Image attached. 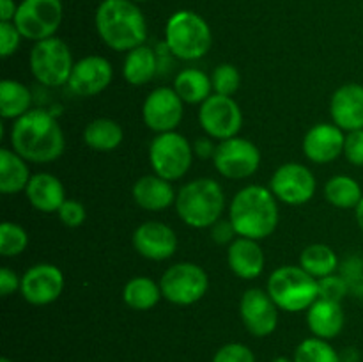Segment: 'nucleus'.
<instances>
[{
    "instance_id": "nucleus-1",
    "label": "nucleus",
    "mask_w": 363,
    "mask_h": 362,
    "mask_svg": "<svg viewBox=\"0 0 363 362\" xmlns=\"http://www.w3.org/2000/svg\"><path fill=\"white\" fill-rule=\"evenodd\" d=\"M11 148L32 163H50L60 158L66 148L60 124L50 112L28 110L11 126Z\"/></svg>"
},
{
    "instance_id": "nucleus-2",
    "label": "nucleus",
    "mask_w": 363,
    "mask_h": 362,
    "mask_svg": "<svg viewBox=\"0 0 363 362\" xmlns=\"http://www.w3.org/2000/svg\"><path fill=\"white\" fill-rule=\"evenodd\" d=\"M94 23L101 41L116 52H130L147 39L144 13L131 0H103Z\"/></svg>"
},
{
    "instance_id": "nucleus-3",
    "label": "nucleus",
    "mask_w": 363,
    "mask_h": 362,
    "mask_svg": "<svg viewBox=\"0 0 363 362\" xmlns=\"http://www.w3.org/2000/svg\"><path fill=\"white\" fill-rule=\"evenodd\" d=\"M279 204L269 188L248 185L233 197L229 206V220L238 236L264 240L279 226Z\"/></svg>"
},
{
    "instance_id": "nucleus-4",
    "label": "nucleus",
    "mask_w": 363,
    "mask_h": 362,
    "mask_svg": "<svg viewBox=\"0 0 363 362\" xmlns=\"http://www.w3.org/2000/svg\"><path fill=\"white\" fill-rule=\"evenodd\" d=\"M225 209V194L218 181L199 177L179 190L176 197V212L186 226L206 229L216 224Z\"/></svg>"
},
{
    "instance_id": "nucleus-5",
    "label": "nucleus",
    "mask_w": 363,
    "mask_h": 362,
    "mask_svg": "<svg viewBox=\"0 0 363 362\" xmlns=\"http://www.w3.org/2000/svg\"><path fill=\"white\" fill-rule=\"evenodd\" d=\"M213 34L208 21L194 11H176L167 20L165 46L181 60L202 59L211 50Z\"/></svg>"
},
{
    "instance_id": "nucleus-6",
    "label": "nucleus",
    "mask_w": 363,
    "mask_h": 362,
    "mask_svg": "<svg viewBox=\"0 0 363 362\" xmlns=\"http://www.w3.org/2000/svg\"><path fill=\"white\" fill-rule=\"evenodd\" d=\"M268 293L277 307L282 311H307L319 298V283L301 266L286 265L272 272L268 280Z\"/></svg>"
},
{
    "instance_id": "nucleus-7",
    "label": "nucleus",
    "mask_w": 363,
    "mask_h": 362,
    "mask_svg": "<svg viewBox=\"0 0 363 362\" xmlns=\"http://www.w3.org/2000/svg\"><path fill=\"white\" fill-rule=\"evenodd\" d=\"M28 64L35 80L46 87H60L67 84L74 67L69 46L55 35L32 46Z\"/></svg>"
},
{
    "instance_id": "nucleus-8",
    "label": "nucleus",
    "mask_w": 363,
    "mask_h": 362,
    "mask_svg": "<svg viewBox=\"0 0 363 362\" xmlns=\"http://www.w3.org/2000/svg\"><path fill=\"white\" fill-rule=\"evenodd\" d=\"M194 149L177 131L158 133L149 146V163L156 176L167 181L181 180L190 170Z\"/></svg>"
},
{
    "instance_id": "nucleus-9",
    "label": "nucleus",
    "mask_w": 363,
    "mask_h": 362,
    "mask_svg": "<svg viewBox=\"0 0 363 362\" xmlns=\"http://www.w3.org/2000/svg\"><path fill=\"white\" fill-rule=\"evenodd\" d=\"M162 295L174 305H191L201 300L209 287L208 273L195 263H176L160 279Z\"/></svg>"
},
{
    "instance_id": "nucleus-10",
    "label": "nucleus",
    "mask_w": 363,
    "mask_h": 362,
    "mask_svg": "<svg viewBox=\"0 0 363 362\" xmlns=\"http://www.w3.org/2000/svg\"><path fill=\"white\" fill-rule=\"evenodd\" d=\"M62 16L60 0H21L13 21L23 39L38 43L55 35L62 23Z\"/></svg>"
},
{
    "instance_id": "nucleus-11",
    "label": "nucleus",
    "mask_w": 363,
    "mask_h": 362,
    "mask_svg": "<svg viewBox=\"0 0 363 362\" xmlns=\"http://www.w3.org/2000/svg\"><path fill=\"white\" fill-rule=\"evenodd\" d=\"M213 163L227 180H247L257 172L261 165V151L248 138L233 137L216 146Z\"/></svg>"
},
{
    "instance_id": "nucleus-12",
    "label": "nucleus",
    "mask_w": 363,
    "mask_h": 362,
    "mask_svg": "<svg viewBox=\"0 0 363 362\" xmlns=\"http://www.w3.org/2000/svg\"><path fill=\"white\" fill-rule=\"evenodd\" d=\"M199 123L202 130L216 141L238 137L243 126V112L233 96L211 94L199 109Z\"/></svg>"
},
{
    "instance_id": "nucleus-13",
    "label": "nucleus",
    "mask_w": 363,
    "mask_h": 362,
    "mask_svg": "<svg viewBox=\"0 0 363 362\" xmlns=\"http://www.w3.org/2000/svg\"><path fill=\"white\" fill-rule=\"evenodd\" d=\"M315 176L308 167L289 162L273 172L269 190L279 201L291 206H300L311 201L315 194Z\"/></svg>"
},
{
    "instance_id": "nucleus-14",
    "label": "nucleus",
    "mask_w": 363,
    "mask_h": 362,
    "mask_svg": "<svg viewBox=\"0 0 363 362\" xmlns=\"http://www.w3.org/2000/svg\"><path fill=\"white\" fill-rule=\"evenodd\" d=\"M183 103L174 87H156L149 92L142 105V119L145 126L156 133L176 131L184 116Z\"/></svg>"
},
{
    "instance_id": "nucleus-15",
    "label": "nucleus",
    "mask_w": 363,
    "mask_h": 362,
    "mask_svg": "<svg viewBox=\"0 0 363 362\" xmlns=\"http://www.w3.org/2000/svg\"><path fill=\"white\" fill-rule=\"evenodd\" d=\"M240 314L248 332L255 337H266L279 325V307L268 291L250 287L240 302Z\"/></svg>"
},
{
    "instance_id": "nucleus-16",
    "label": "nucleus",
    "mask_w": 363,
    "mask_h": 362,
    "mask_svg": "<svg viewBox=\"0 0 363 362\" xmlns=\"http://www.w3.org/2000/svg\"><path fill=\"white\" fill-rule=\"evenodd\" d=\"M64 290V275L59 266L39 263L30 266L21 277L20 293L32 305H48L60 297Z\"/></svg>"
},
{
    "instance_id": "nucleus-17",
    "label": "nucleus",
    "mask_w": 363,
    "mask_h": 362,
    "mask_svg": "<svg viewBox=\"0 0 363 362\" xmlns=\"http://www.w3.org/2000/svg\"><path fill=\"white\" fill-rule=\"evenodd\" d=\"M113 78V67L105 57L87 55L74 64L67 85L71 92L82 98L99 94L110 85Z\"/></svg>"
},
{
    "instance_id": "nucleus-18",
    "label": "nucleus",
    "mask_w": 363,
    "mask_h": 362,
    "mask_svg": "<svg viewBox=\"0 0 363 362\" xmlns=\"http://www.w3.org/2000/svg\"><path fill=\"white\" fill-rule=\"evenodd\" d=\"M133 247L142 258L151 261H165L176 254L177 236L167 224L149 220L135 229Z\"/></svg>"
},
{
    "instance_id": "nucleus-19",
    "label": "nucleus",
    "mask_w": 363,
    "mask_h": 362,
    "mask_svg": "<svg viewBox=\"0 0 363 362\" xmlns=\"http://www.w3.org/2000/svg\"><path fill=\"white\" fill-rule=\"evenodd\" d=\"M346 135L337 124L319 123L307 131L303 138V153L311 162L328 163L344 153Z\"/></svg>"
},
{
    "instance_id": "nucleus-20",
    "label": "nucleus",
    "mask_w": 363,
    "mask_h": 362,
    "mask_svg": "<svg viewBox=\"0 0 363 362\" xmlns=\"http://www.w3.org/2000/svg\"><path fill=\"white\" fill-rule=\"evenodd\" d=\"M330 114L340 130H363V85L346 84L337 89L330 102Z\"/></svg>"
},
{
    "instance_id": "nucleus-21",
    "label": "nucleus",
    "mask_w": 363,
    "mask_h": 362,
    "mask_svg": "<svg viewBox=\"0 0 363 362\" xmlns=\"http://www.w3.org/2000/svg\"><path fill=\"white\" fill-rule=\"evenodd\" d=\"M227 263L234 275L250 280L261 275L264 270V252L257 240L238 236L233 243H229Z\"/></svg>"
},
{
    "instance_id": "nucleus-22",
    "label": "nucleus",
    "mask_w": 363,
    "mask_h": 362,
    "mask_svg": "<svg viewBox=\"0 0 363 362\" xmlns=\"http://www.w3.org/2000/svg\"><path fill=\"white\" fill-rule=\"evenodd\" d=\"M28 202L38 212L55 213L66 201V190L62 181L50 172H38L30 177L25 188Z\"/></svg>"
},
{
    "instance_id": "nucleus-23",
    "label": "nucleus",
    "mask_w": 363,
    "mask_h": 362,
    "mask_svg": "<svg viewBox=\"0 0 363 362\" xmlns=\"http://www.w3.org/2000/svg\"><path fill=\"white\" fill-rule=\"evenodd\" d=\"M176 192H174L170 181L149 174V176L140 177L133 185V199L142 209L147 212H163L170 208L172 202H176Z\"/></svg>"
},
{
    "instance_id": "nucleus-24",
    "label": "nucleus",
    "mask_w": 363,
    "mask_h": 362,
    "mask_svg": "<svg viewBox=\"0 0 363 362\" xmlns=\"http://www.w3.org/2000/svg\"><path fill=\"white\" fill-rule=\"evenodd\" d=\"M307 325L314 337L319 339H333L344 329V311L339 302H330L318 298L307 309Z\"/></svg>"
},
{
    "instance_id": "nucleus-25",
    "label": "nucleus",
    "mask_w": 363,
    "mask_h": 362,
    "mask_svg": "<svg viewBox=\"0 0 363 362\" xmlns=\"http://www.w3.org/2000/svg\"><path fill=\"white\" fill-rule=\"evenodd\" d=\"M27 160L13 149H0V192L6 195L25 190L30 181Z\"/></svg>"
},
{
    "instance_id": "nucleus-26",
    "label": "nucleus",
    "mask_w": 363,
    "mask_h": 362,
    "mask_svg": "<svg viewBox=\"0 0 363 362\" xmlns=\"http://www.w3.org/2000/svg\"><path fill=\"white\" fill-rule=\"evenodd\" d=\"M158 71V59L155 50L140 45L126 53L123 64V77L131 85H145L155 78Z\"/></svg>"
},
{
    "instance_id": "nucleus-27",
    "label": "nucleus",
    "mask_w": 363,
    "mask_h": 362,
    "mask_svg": "<svg viewBox=\"0 0 363 362\" xmlns=\"http://www.w3.org/2000/svg\"><path fill=\"white\" fill-rule=\"evenodd\" d=\"M174 91L179 94L184 103H190V105L204 103L213 91L211 77H208L204 71L197 70V67H186L177 73L176 80H174Z\"/></svg>"
},
{
    "instance_id": "nucleus-28",
    "label": "nucleus",
    "mask_w": 363,
    "mask_h": 362,
    "mask_svg": "<svg viewBox=\"0 0 363 362\" xmlns=\"http://www.w3.org/2000/svg\"><path fill=\"white\" fill-rule=\"evenodd\" d=\"M124 138V131L117 121L108 117H98L91 121L84 130V141L94 151H113L121 146Z\"/></svg>"
},
{
    "instance_id": "nucleus-29",
    "label": "nucleus",
    "mask_w": 363,
    "mask_h": 362,
    "mask_svg": "<svg viewBox=\"0 0 363 362\" xmlns=\"http://www.w3.org/2000/svg\"><path fill=\"white\" fill-rule=\"evenodd\" d=\"M163 298L160 283L151 277H133L123 290V300L133 311H149Z\"/></svg>"
},
{
    "instance_id": "nucleus-30",
    "label": "nucleus",
    "mask_w": 363,
    "mask_h": 362,
    "mask_svg": "<svg viewBox=\"0 0 363 362\" xmlns=\"http://www.w3.org/2000/svg\"><path fill=\"white\" fill-rule=\"evenodd\" d=\"M32 96L27 85L18 80L0 82V116L4 119H20L30 110Z\"/></svg>"
},
{
    "instance_id": "nucleus-31",
    "label": "nucleus",
    "mask_w": 363,
    "mask_h": 362,
    "mask_svg": "<svg viewBox=\"0 0 363 362\" xmlns=\"http://www.w3.org/2000/svg\"><path fill=\"white\" fill-rule=\"evenodd\" d=\"M300 266L315 279H323L339 268V258L335 251L325 243H312L300 254Z\"/></svg>"
},
{
    "instance_id": "nucleus-32",
    "label": "nucleus",
    "mask_w": 363,
    "mask_h": 362,
    "mask_svg": "<svg viewBox=\"0 0 363 362\" xmlns=\"http://www.w3.org/2000/svg\"><path fill=\"white\" fill-rule=\"evenodd\" d=\"M325 197L335 208L354 209L360 204L363 192L357 180L346 176V174H339L326 181Z\"/></svg>"
},
{
    "instance_id": "nucleus-33",
    "label": "nucleus",
    "mask_w": 363,
    "mask_h": 362,
    "mask_svg": "<svg viewBox=\"0 0 363 362\" xmlns=\"http://www.w3.org/2000/svg\"><path fill=\"white\" fill-rule=\"evenodd\" d=\"M294 362H342L335 348L326 339L308 337L298 344L294 351Z\"/></svg>"
},
{
    "instance_id": "nucleus-34",
    "label": "nucleus",
    "mask_w": 363,
    "mask_h": 362,
    "mask_svg": "<svg viewBox=\"0 0 363 362\" xmlns=\"http://www.w3.org/2000/svg\"><path fill=\"white\" fill-rule=\"evenodd\" d=\"M28 247V233L14 222H4L0 226V254L4 258L20 256Z\"/></svg>"
},
{
    "instance_id": "nucleus-35",
    "label": "nucleus",
    "mask_w": 363,
    "mask_h": 362,
    "mask_svg": "<svg viewBox=\"0 0 363 362\" xmlns=\"http://www.w3.org/2000/svg\"><path fill=\"white\" fill-rule=\"evenodd\" d=\"M211 84L215 94L233 96L236 94L241 85V75L233 64H220L211 75Z\"/></svg>"
},
{
    "instance_id": "nucleus-36",
    "label": "nucleus",
    "mask_w": 363,
    "mask_h": 362,
    "mask_svg": "<svg viewBox=\"0 0 363 362\" xmlns=\"http://www.w3.org/2000/svg\"><path fill=\"white\" fill-rule=\"evenodd\" d=\"M319 283V298L330 302H342L346 298V295L350 293V284L344 279V275H332L323 277V279H318Z\"/></svg>"
},
{
    "instance_id": "nucleus-37",
    "label": "nucleus",
    "mask_w": 363,
    "mask_h": 362,
    "mask_svg": "<svg viewBox=\"0 0 363 362\" xmlns=\"http://www.w3.org/2000/svg\"><path fill=\"white\" fill-rule=\"evenodd\" d=\"M213 362H255V355L247 344L229 343L218 348Z\"/></svg>"
},
{
    "instance_id": "nucleus-38",
    "label": "nucleus",
    "mask_w": 363,
    "mask_h": 362,
    "mask_svg": "<svg viewBox=\"0 0 363 362\" xmlns=\"http://www.w3.org/2000/svg\"><path fill=\"white\" fill-rule=\"evenodd\" d=\"M23 35L20 34L14 21H0V55L4 59L13 55L18 48Z\"/></svg>"
},
{
    "instance_id": "nucleus-39",
    "label": "nucleus",
    "mask_w": 363,
    "mask_h": 362,
    "mask_svg": "<svg viewBox=\"0 0 363 362\" xmlns=\"http://www.w3.org/2000/svg\"><path fill=\"white\" fill-rule=\"evenodd\" d=\"M57 213H59L60 222L66 227H80L87 219L85 206L80 201H73V199H66Z\"/></svg>"
},
{
    "instance_id": "nucleus-40",
    "label": "nucleus",
    "mask_w": 363,
    "mask_h": 362,
    "mask_svg": "<svg viewBox=\"0 0 363 362\" xmlns=\"http://www.w3.org/2000/svg\"><path fill=\"white\" fill-rule=\"evenodd\" d=\"M344 156L353 165L363 167V130L347 131L346 142H344Z\"/></svg>"
},
{
    "instance_id": "nucleus-41",
    "label": "nucleus",
    "mask_w": 363,
    "mask_h": 362,
    "mask_svg": "<svg viewBox=\"0 0 363 362\" xmlns=\"http://www.w3.org/2000/svg\"><path fill=\"white\" fill-rule=\"evenodd\" d=\"M211 236L216 243H233V241L236 240L238 233L230 220L220 219L218 222L211 226Z\"/></svg>"
},
{
    "instance_id": "nucleus-42",
    "label": "nucleus",
    "mask_w": 363,
    "mask_h": 362,
    "mask_svg": "<svg viewBox=\"0 0 363 362\" xmlns=\"http://www.w3.org/2000/svg\"><path fill=\"white\" fill-rule=\"evenodd\" d=\"M20 286L21 279L16 275V272H13L11 268L0 270V295H2V297H9L11 293L20 290Z\"/></svg>"
},
{
    "instance_id": "nucleus-43",
    "label": "nucleus",
    "mask_w": 363,
    "mask_h": 362,
    "mask_svg": "<svg viewBox=\"0 0 363 362\" xmlns=\"http://www.w3.org/2000/svg\"><path fill=\"white\" fill-rule=\"evenodd\" d=\"M16 11L18 4L14 0H0V21H13Z\"/></svg>"
},
{
    "instance_id": "nucleus-44",
    "label": "nucleus",
    "mask_w": 363,
    "mask_h": 362,
    "mask_svg": "<svg viewBox=\"0 0 363 362\" xmlns=\"http://www.w3.org/2000/svg\"><path fill=\"white\" fill-rule=\"evenodd\" d=\"M197 153H201V156H208L209 153H211V156H213L215 149H213V146L209 144L208 141H199L197 142Z\"/></svg>"
},
{
    "instance_id": "nucleus-45",
    "label": "nucleus",
    "mask_w": 363,
    "mask_h": 362,
    "mask_svg": "<svg viewBox=\"0 0 363 362\" xmlns=\"http://www.w3.org/2000/svg\"><path fill=\"white\" fill-rule=\"evenodd\" d=\"M342 362H358V353L357 350H346L344 353H340Z\"/></svg>"
},
{
    "instance_id": "nucleus-46",
    "label": "nucleus",
    "mask_w": 363,
    "mask_h": 362,
    "mask_svg": "<svg viewBox=\"0 0 363 362\" xmlns=\"http://www.w3.org/2000/svg\"><path fill=\"white\" fill-rule=\"evenodd\" d=\"M354 216H357L358 226H360V229L363 231V197H362L360 204H358L357 208H354Z\"/></svg>"
},
{
    "instance_id": "nucleus-47",
    "label": "nucleus",
    "mask_w": 363,
    "mask_h": 362,
    "mask_svg": "<svg viewBox=\"0 0 363 362\" xmlns=\"http://www.w3.org/2000/svg\"><path fill=\"white\" fill-rule=\"evenodd\" d=\"M272 362H294V361H291V358H287V357H277V358H273Z\"/></svg>"
},
{
    "instance_id": "nucleus-48",
    "label": "nucleus",
    "mask_w": 363,
    "mask_h": 362,
    "mask_svg": "<svg viewBox=\"0 0 363 362\" xmlns=\"http://www.w3.org/2000/svg\"><path fill=\"white\" fill-rule=\"evenodd\" d=\"M0 362H13V361H11V358H7V357H2V358H0Z\"/></svg>"
},
{
    "instance_id": "nucleus-49",
    "label": "nucleus",
    "mask_w": 363,
    "mask_h": 362,
    "mask_svg": "<svg viewBox=\"0 0 363 362\" xmlns=\"http://www.w3.org/2000/svg\"><path fill=\"white\" fill-rule=\"evenodd\" d=\"M131 2H135V4H142V2H149V0H131Z\"/></svg>"
}]
</instances>
